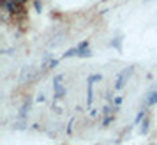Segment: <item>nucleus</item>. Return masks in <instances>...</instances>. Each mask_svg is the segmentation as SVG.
<instances>
[{"label":"nucleus","instance_id":"nucleus-10","mask_svg":"<svg viewBox=\"0 0 157 145\" xmlns=\"http://www.w3.org/2000/svg\"><path fill=\"white\" fill-rule=\"evenodd\" d=\"M120 41H122L120 37H117V39H115L113 43H111V46H115V48H117V50H120Z\"/></svg>","mask_w":157,"mask_h":145},{"label":"nucleus","instance_id":"nucleus-8","mask_svg":"<svg viewBox=\"0 0 157 145\" xmlns=\"http://www.w3.org/2000/svg\"><path fill=\"white\" fill-rule=\"evenodd\" d=\"M141 133L147 135L148 133V120H143V126H141Z\"/></svg>","mask_w":157,"mask_h":145},{"label":"nucleus","instance_id":"nucleus-11","mask_svg":"<svg viewBox=\"0 0 157 145\" xmlns=\"http://www.w3.org/2000/svg\"><path fill=\"white\" fill-rule=\"evenodd\" d=\"M115 106H118V104H120V103H122V97H120V96H118V97H115Z\"/></svg>","mask_w":157,"mask_h":145},{"label":"nucleus","instance_id":"nucleus-9","mask_svg":"<svg viewBox=\"0 0 157 145\" xmlns=\"http://www.w3.org/2000/svg\"><path fill=\"white\" fill-rule=\"evenodd\" d=\"M111 120H113V115H106L104 117V120H102V126H108Z\"/></svg>","mask_w":157,"mask_h":145},{"label":"nucleus","instance_id":"nucleus-1","mask_svg":"<svg viewBox=\"0 0 157 145\" xmlns=\"http://www.w3.org/2000/svg\"><path fill=\"white\" fill-rule=\"evenodd\" d=\"M30 110V99H27V101L21 104V108H20V113H18V120H16V129H23L25 127V119H27V113H29Z\"/></svg>","mask_w":157,"mask_h":145},{"label":"nucleus","instance_id":"nucleus-3","mask_svg":"<svg viewBox=\"0 0 157 145\" xmlns=\"http://www.w3.org/2000/svg\"><path fill=\"white\" fill-rule=\"evenodd\" d=\"M62 80H64V74H58L53 80V87H55V99H62L65 96V87L62 85Z\"/></svg>","mask_w":157,"mask_h":145},{"label":"nucleus","instance_id":"nucleus-2","mask_svg":"<svg viewBox=\"0 0 157 145\" xmlns=\"http://www.w3.org/2000/svg\"><path fill=\"white\" fill-rule=\"evenodd\" d=\"M101 80H102L101 74H92V76H88V80H86V104H88V106L92 104V99H94V90H92L94 83H95V81H101Z\"/></svg>","mask_w":157,"mask_h":145},{"label":"nucleus","instance_id":"nucleus-4","mask_svg":"<svg viewBox=\"0 0 157 145\" xmlns=\"http://www.w3.org/2000/svg\"><path fill=\"white\" fill-rule=\"evenodd\" d=\"M132 71H134V69H132V67H129V69H124V71L118 74V78H117V83H115V88H117V90H120V88L125 85V81H127L129 74H131Z\"/></svg>","mask_w":157,"mask_h":145},{"label":"nucleus","instance_id":"nucleus-7","mask_svg":"<svg viewBox=\"0 0 157 145\" xmlns=\"http://www.w3.org/2000/svg\"><path fill=\"white\" fill-rule=\"evenodd\" d=\"M157 103V92H150L148 94V97H147V101H145V104H155Z\"/></svg>","mask_w":157,"mask_h":145},{"label":"nucleus","instance_id":"nucleus-5","mask_svg":"<svg viewBox=\"0 0 157 145\" xmlns=\"http://www.w3.org/2000/svg\"><path fill=\"white\" fill-rule=\"evenodd\" d=\"M90 55H92V53L88 50V43H86V41H83V43H79L78 46H76V57L85 58V57H90Z\"/></svg>","mask_w":157,"mask_h":145},{"label":"nucleus","instance_id":"nucleus-6","mask_svg":"<svg viewBox=\"0 0 157 145\" xmlns=\"http://www.w3.org/2000/svg\"><path fill=\"white\" fill-rule=\"evenodd\" d=\"M27 78H32V72H30V67H23V71H21V76H20V80H21V83H25L27 81Z\"/></svg>","mask_w":157,"mask_h":145}]
</instances>
